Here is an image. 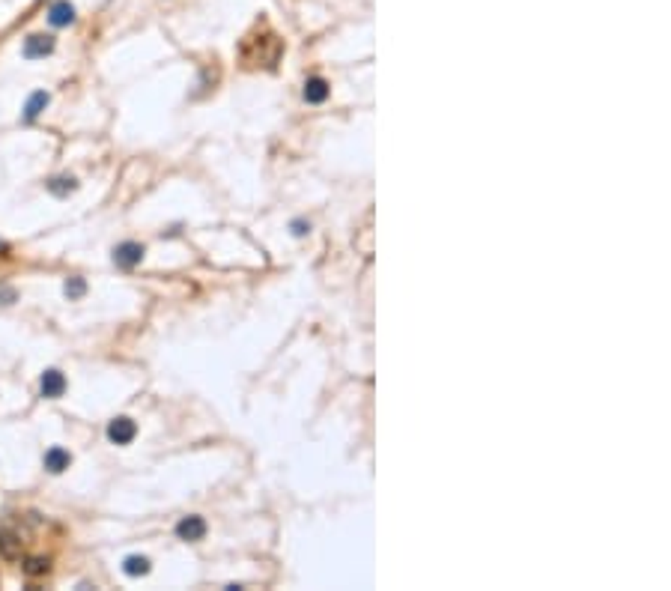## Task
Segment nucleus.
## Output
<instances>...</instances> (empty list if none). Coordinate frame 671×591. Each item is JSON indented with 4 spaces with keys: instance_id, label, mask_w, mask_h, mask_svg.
<instances>
[{
    "instance_id": "nucleus-12",
    "label": "nucleus",
    "mask_w": 671,
    "mask_h": 591,
    "mask_svg": "<svg viewBox=\"0 0 671 591\" xmlns=\"http://www.w3.org/2000/svg\"><path fill=\"white\" fill-rule=\"evenodd\" d=\"M123 571L129 573V576H144V573H149V559H144V556H129V559H125V564H123Z\"/></svg>"
},
{
    "instance_id": "nucleus-1",
    "label": "nucleus",
    "mask_w": 671,
    "mask_h": 591,
    "mask_svg": "<svg viewBox=\"0 0 671 591\" xmlns=\"http://www.w3.org/2000/svg\"><path fill=\"white\" fill-rule=\"evenodd\" d=\"M281 51H284V42L265 27L248 33L242 45H239V57H242V66H248V69H257V66L272 69L277 57H281Z\"/></svg>"
},
{
    "instance_id": "nucleus-2",
    "label": "nucleus",
    "mask_w": 671,
    "mask_h": 591,
    "mask_svg": "<svg viewBox=\"0 0 671 591\" xmlns=\"http://www.w3.org/2000/svg\"><path fill=\"white\" fill-rule=\"evenodd\" d=\"M134 433H137V424L132 418H125V415H120V418H113L108 424V439L113 445H129L134 439Z\"/></svg>"
},
{
    "instance_id": "nucleus-8",
    "label": "nucleus",
    "mask_w": 671,
    "mask_h": 591,
    "mask_svg": "<svg viewBox=\"0 0 671 591\" xmlns=\"http://www.w3.org/2000/svg\"><path fill=\"white\" fill-rule=\"evenodd\" d=\"M328 84L322 81V78H308V84H305V102H311V105H322L325 99H328Z\"/></svg>"
},
{
    "instance_id": "nucleus-5",
    "label": "nucleus",
    "mask_w": 671,
    "mask_h": 591,
    "mask_svg": "<svg viewBox=\"0 0 671 591\" xmlns=\"http://www.w3.org/2000/svg\"><path fill=\"white\" fill-rule=\"evenodd\" d=\"M176 535H180L182 540H200L206 535V523L203 517H185L176 523Z\"/></svg>"
},
{
    "instance_id": "nucleus-16",
    "label": "nucleus",
    "mask_w": 671,
    "mask_h": 591,
    "mask_svg": "<svg viewBox=\"0 0 671 591\" xmlns=\"http://www.w3.org/2000/svg\"><path fill=\"white\" fill-rule=\"evenodd\" d=\"M311 230V224H305V221H293V233L296 236H305Z\"/></svg>"
},
{
    "instance_id": "nucleus-11",
    "label": "nucleus",
    "mask_w": 671,
    "mask_h": 591,
    "mask_svg": "<svg viewBox=\"0 0 671 591\" xmlns=\"http://www.w3.org/2000/svg\"><path fill=\"white\" fill-rule=\"evenodd\" d=\"M45 108H48V93H42V90H39V93H33V96L27 99V105H24V120L33 123Z\"/></svg>"
},
{
    "instance_id": "nucleus-9",
    "label": "nucleus",
    "mask_w": 671,
    "mask_h": 591,
    "mask_svg": "<svg viewBox=\"0 0 671 591\" xmlns=\"http://www.w3.org/2000/svg\"><path fill=\"white\" fill-rule=\"evenodd\" d=\"M69 463H72V457H69V451H63V448H48V454H45V469L48 472H63V469H69Z\"/></svg>"
},
{
    "instance_id": "nucleus-6",
    "label": "nucleus",
    "mask_w": 671,
    "mask_h": 591,
    "mask_svg": "<svg viewBox=\"0 0 671 591\" xmlns=\"http://www.w3.org/2000/svg\"><path fill=\"white\" fill-rule=\"evenodd\" d=\"M39 388H42V397H60L63 392H66V376H63L60 371H45Z\"/></svg>"
},
{
    "instance_id": "nucleus-15",
    "label": "nucleus",
    "mask_w": 671,
    "mask_h": 591,
    "mask_svg": "<svg viewBox=\"0 0 671 591\" xmlns=\"http://www.w3.org/2000/svg\"><path fill=\"white\" fill-rule=\"evenodd\" d=\"M84 290H87L84 278H69V281H66V296H69V299H78V296H84Z\"/></svg>"
},
{
    "instance_id": "nucleus-14",
    "label": "nucleus",
    "mask_w": 671,
    "mask_h": 591,
    "mask_svg": "<svg viewBox=\"0 0 671 591\" xmlns=\"http://www.w3.org/2000/svg\"><path fill=\"white\" fill-rule=\"evenodd\" d=\"M24 573H30V576L48 573V559H30L27 564H24Z\"/></svg>"
},
{
    "instance_id": "nucleus-10",
    "label": "nucleus",
    "mask_w": 671,
    "mask_h": 591,
    "mask_svg": "<svg viewBox=\"0 0 671 591\" xmlns=\"http://www.w3.org/2000/svg\"><path fill=\"white\" fill-rule=\"evenodd\" d=\"M0 559H6V561L21 559V540L6 535V532H0Z\"/></svg>"
},
{
    "instance_id": "nucleus-3",
    "label": "nucleus",
    "mask_w": 671,
    "mask_h": 591,
    "mask_svg": "<svg viewBox=\"0 0 671 591\" xmlns=\"http://www.w3.org/2000/svg\"><path fill=\"white\" fill-rule=\"evenodd\" d=\"M141 260H144V245H137V242H123L113 248V263L123 269H134Z\"/></svg>"
},
{
    "instance_id": "nucleus-4",
    "label": "nucleus",
    "mask_w": 671,
    "mask_h": 591,
    "mask_svg": "<svg viewBox=\"0 0 671 591\" xmlns=\"http://www.w3.org/2000/svg\"><path fill=\"white\" fill-rule=\"evenodd\" d=\"M54 51V39L51 36H42V33H33L24 39V57L27 60H39V57H48Z\"/></svg>"
},
{
    "instance_id": "nucleus-7",
    "label": "nucleus",
    "mask_w": 671,
    "mask_h": 591,
    "mask_svg": "<svg viewBox=\"0 0 671 591\" xmlns=\"http://www.w3.org/2000/svg\"><path fill=\"white\" fill-rule=\"evenodd\" d=\"M48 21H51L54 27H69V24L75 21V6L69 4V0H57V4L48 9Z\"/></svg>"
},
{
    "instance_id": "nucleus-13",
    "label": "nucleus",
    "mask_w": 671,
    "mask_h": 591,
    "mask_svg": "<svg viewBox=\"0 0 671 591\" xmlns=\"http://www.w3.org/2000/svg\"><path fill=\"white\" fill-rule=\"evenodd\" d=\"M75 188H78V182H75L72 177H57V180L48 182V192L57 194V197H66L69 192H75Z\"/></svg>"
}]
</instances>
